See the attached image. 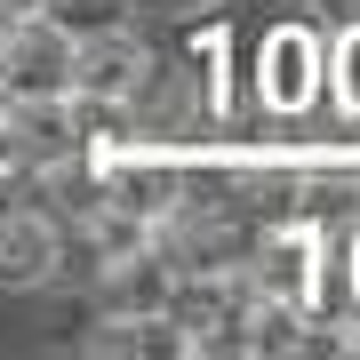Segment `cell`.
I'll return each mask as SVG.
<instances>
[{
	"label": "cell",
	"mask_w": 360,
	"mask_h": 360,
	"mask_svg": "<svg viewBox=\"0 0 360 360\" xmlns=\"http://www.w3.org/2000/svg\"><path fill=\"white\" fill-rule=\"evenodd\" d=\"M0 89L8 96H72V32L49 8L0 32Z\"/></svg>",
	"instance_id": "cell-1"
},
{
	"label": "cell",
	"mask_w": 360,
	"mask_h": 360,
	"mask_svg": "<svg viewBox=\"0 0 360 360\" xmlns=\"http://www.w3.org/2000/svg\"><path fill=\"white\" fill-rule=\"evenodd\" d=\"M144 72H153V49L129 25H104V32L72 40V96H89V104H136Z\"/></svg>",
	"instance_id": "cell-2"
},
{
	"label": "cell",
	"mask_w": 360,
	"mask_h": 360,
	"mask_svg": "<svg viewBox=\"0 0 360 360\" xmlns=\"http://www.w3.org/2000/svg\"><path fill=\"white\" fill-rule=\"evenodd\" d=\"M248 281H257V296L312 304V288H321V232H312V224H272L264 240H257Z\"/></svg>",
	"instance_id": "cell-3"
},
{
	"label": "cell",
	"mask_w": 360,
	"mask_h": 360,
	"mask_svg": "<svg viewBox=\"0 0 360 360\" xmlns=\"http://www.w3.org/2000/svg\"><path fill=\"white\" fill-rule=\"evenodd\" d=\"M264 104H281V112H296V104H312V89H321V32L312 25H281L264 32Z\"/></svg>",
	"instance_id": "cell-4"
},
{
	"label": "cell",
	"mask_w": 360,
	"mask_h": 360,
	"mask_svg": "<svg viewBox=\"0 0 360 360\" xmlns=\"http://www.w3.org/2000/svg\"><path fill=\"white\" fill-rule=\"evenodd\" d=\"M56 264H65V232H56V217H40V208L0 217V288H40Z\"/></svg>",
	"instance_id": "cell-5"
},
{
	"label": "cell",
	"mask_w": 360,
	"mask_h": 360,
	"mask_svg": "<svg viewBox=\"0 0 360 360\" xmlns=\"http://www.w3.org/2000/svg\"><path fill=\"white\" fill-rule=\"evenodd\" d=\"M168 288H176V264H168L153 240L129 248V257H104V304H112V312L153 321V312H168Z\"/></svg>",
	"instance_id": "cell-6"
},
{
	"label": "cell",
	"mask_w": 360,
	"mask_h": 360,
	"mask_svg": "<svg viewBox=\"0 0 360 360\" xmlns=\"http://www.w3.org/2000/svg\"><path fill=\"white\" fill-rule=\"evenodd\" d=\"M321 72H328V96L360 120V25H336V49L321 56Z\"/></svg>",
	"instance_id": "cell-7"
},
{
	"label": "cell",
	"mask_w": 360,
	"mask_h": 360,
	"mask_svg": "<svg viewBox=\"0 0 360 360\" xmlns=\"http://www.w3.org/2000/svg\"><path fill=\"white\" fill-rule=\"evenodd\" d=\"M312 8H321L328 25H360V0H312Z\"/></svg>",
	"instance_id": "cell-8"
},
{
	"label": "cell",
	"mask_w": 360,
	"mask_h": 360,
	"mask_svg": "<svg viewBox=\"0 0 360 360\" xmlns=\"http://www.w3.org/2000/svg\"><path fill=\"white\" fill-rule=\"evenodd\" d=\"M32 8H49V0H0V32H8V25H25Z\"/></svg>",
	"instance_id": "cell-9"
},
{
	"label": "cell",
	"mask_w": 360,
	"mask_h": 360,
	"mask_svg": "<svg viewBox=\"0 0 360 360\" xmlns=\"http://www.w3.org/2000/svg\"><path fill=\"white\" fill-rule=\"evenodd\" d=\"M160 8H208V0H160Z\"/></svg>",
	"instance_id": "cell-10"
},
{
	"label": "cell",
	"mask_w": 360,
	"mask_h": 360,
	"mask_svg": "<svg viewBox=\"0 0 360 360\" xmlns=\"http://www.w3.org/2000/svg\"><path fill=\"white\" fill-rule=\"evenodd\" d=\"M352 288H360V240H352Z\"/></svg>",
	"instance_id": "cell-11"
},
{
	"label": "cell",
	"mask_w": 360,
	"mask_h": 360,
	"mask_svg": "<svg viewBox=\"0 0 360 360\" xmlns=\"http://www.w3.org/2000/svg\"><path fill=\"white\" fill-rule=\"evenodd\" d=\"M0 104H8V89H0Z\"/></svg>",
	"instance_id": "cell-12"
}]
</instances>
